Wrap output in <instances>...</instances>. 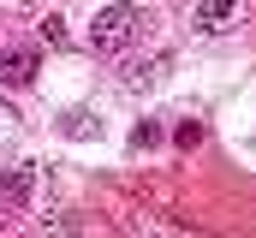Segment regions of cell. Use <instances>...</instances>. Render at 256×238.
Masks as SVG:
<instances>
[{"instance_id":"1","label":"cell","mask_w":256,"mask_h":238,"mask_svg":"<svg viewBox=\"0 0 256 238\" xmlns=\"http://www.w3.org/2000/svg\"><path fill=\"white\" fill-rule=\"evenodd\" d=\"M137 30H143V12L137 6H108V12H96L90 42H96V54H126L131 42H137Z\"/></svg>"},{"instance_id":"2","label":"cell","mask_w":256,"mask_h":238,"mask_svg":"<svg viewBox=\"0 0 256 238\" xmlns=\"http://www.w3.org/2000/svg\"><path fill=\"white\" fill-rule=\"evenodd\" d=\"M36 66H42V60H36V48H6V54H0V84L24 90V84L36 78Z\"/></svg>"},{"instance_id":"3","label":"cell","mask_w":256,"mask_h":238,"mask_svg":"<svg viewBox=\"0 0 256 238\" xmlns=\"http://www.w3.org/2000/svg\"><path fill=\"white\" fill-rule=\"evenodd\" d=\"M30 190H36V173H30V167H12V173L0 178V214L24 208V202H30Z\"/></svg>"},{"instance_id":"4","label":"cell","mask_w":256,"mask_h":238,"mask_svg":"<svg viewBox=\"0 0 256 238\" xmlns=\"http://www.w3.org/2000/svg\"><path fill=\"white\" fill-rule=\"evenodd\" d=\"M232 12H238V0H196L191 24L202 30V36H214V30H226V24H232Z\"/></svg>"},{"instance_id":"5","label":"cell","mask_w":256,"mask_h":238,"mask_svg":"<svg viewBox=\"0 0 256 238\" xmlns=\"http://www.w3.org/2000/svg\"><path fill=\"white\" fill-rule=\"evenodd\" d=\"M161 72H167V54H161V60H149V66H131L126 78H131V84H155Z\"/></svg>"},{"instance_id":"6","label":"cell","mask_w":256,"mask_h":238,"mask_svg":"<svg viewBox=\"0 0 256 238\" xmlns=\"http://www.w3.org/2000/svg\"><path fill=\"white\" fill-rule=\"evenodd\" d=\"M66 137H90V131H96V125H90V114H66V125H60Z\"/></svg>"},{"instance_id":"7","label":"cell","mask_w":256,"mask_h":238,"mask_svg":"<svg viewBox=\"0 0 256 238\" xmlns=\"http://www.w3.org/2000/svg\"><path fill=\"white\" fill-rule=\"evenodd\" d=\"M42 36H48V42L60 48V42H66V24H60V18H42Z\"/></svg>"},{"instance_id":"8","label":"cell","mask_w":256,"mask_h":238,"mask_svg":"<svg viewBox=\"0 0 256 238\" xmlns=\"http://www.w3.org/2000/svg\"><path fill=\"white\" fill-rule=\"evenodd\" d=\"M196 137H202V125H196V119H185V125H179V143H185V149H196Z\"/></svg>"}]
</instances>
